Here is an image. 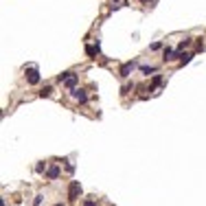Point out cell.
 Returning <instances> with one entry per match:
<instances>
[{"mask_svg":"<svg viewBox=\"0 0 206 206\" xmlns=\"http://www.w3.org/2000/svg\"><path fill=\"white\" fill-rule=\"evenodd\" d=\"M191 59H193V53H184V55H180V64H182V66H184V64H189Z\"/></svg>","mask_w":206,"mask_h":206,"instance_id":"9c48e42d","label":"cell"},{"mask_svg":"<svg viewBox=\"0 0 206 206\" xmlns=\"http://www.w3.org/2000/svg\"><path fill=\"white\" fill-rule=\"evenodd\" d=\"M160 81H162V77H160V75H156V77H153V81H151V88L160 86Z\"/></svg>","mask_w":206,"mask_h":206,"instance_id":"8fae6325","label":"cell"},{"mask_svg":"<svg viewBox=\"0 0 206 206\" xmlns=\"http://www.w3.org/2000/svg\"><path fill=\"white\" fill-rule=\"evenodd\" d=\"M27 81H29L31 86L40 84V72H37V68H35V66H29V68H27Z\"/></svg>","mask_w":206,"mask_h":206,"instance_id":"7a4b0ae2","label":"cell"},{"mask_svg":"<svg viewBox=\"0 0 206 206\" xmlns=\"http://www.w3.org/2000/svg\"><path fill=\"white\" fill-rule=\"evenodd\" d=\"M134 66H136V62H127L125 66H121V77H130V72H132Z\"/></svg>","mask_w":206,"mask_h":206,"instance_id":"8992f818","label":"cell"},{"mask_svg":"<svg viewBox=\"0 0 206 206\" xmlns=\"http://www.w3.org/2000/svg\"><path fill=\"white\" fill-rule=\"evenodd\" d=\"M84 206H97V204H94L92 200H86V202H84Z\"/></svg>","mask_w":206,"mask_h":206,"instance_id":"2e32d148","label":"cell"},{"mask_svg":"<svg viewBox=\"0 0 206 206\" xmlns=\"http://www.w3.org/2000/svg\"><path fill=\"white\" fill-rule=\"evenodd\" d=\"M160 48H162V42H153L151 44V50H160Z\"/></svg>","mask_w":206,"mask_h":206,"instance_id":"5bb4252c","label":"cell"},{"mask_svg":"<svg viewBox=\"0 0 206 206\" xmlns=\"http://www.w3.org/2000/svg\"><path fill=\"white\" fill-rule=\"evenodd\" d=\"M46 175H48V180H57L59 178V167H50L46 171Z\"/></svg>","mask_w":206,"mask_h":206,"instance_id":"ba28073f","label":"cell"},{"mask_svg":"<svg viewBox=\"0 0 206 206\" xmlns=\"http://www.w3.org/2000/svg\"><path fill=\"white\" fill-rule=\"evenodd\" d=\"M44 169H46V165H44V162H40V165H37V173H42Z\"/></svg>","mask_w":206,"mask_h":206,"instance_id":"9a60e30c","label":"cell"},{"mask_svg":"<svg viewBox=\"0 0 206 206\" xmlns=\"http://www.w3.org/2000/svg\"><path fill=\"white\" fill-rule=\"evenodd\" d=\"M180 55H182L180 50H173V48H165V55H162V59H165V62H173V59H178Z\"/></svg>","mask_w":206,"mask_h":206,"instance_id":"3957f363","label":"cell"},{"mask_svg":"<svg viewBox=\"0 0 206 206\" xmlns=\"http://www.w3.org/2000/svg\"><path fill=\"white\" fill-rule=\"evenodd\" d=\"M50 94H53V88H50V86H46V88L40 92V97H42V99H44V97H50Z\"/></svg>","mask_w":206,"mask_h":206,"instance_id":"30bf717a","label":"cell"},{"mask_svg":"<svg viewBox=\"0 0 206 206\" xmlns=\"http://www.w3.org/2000/svg\"><path fill=\"white\" fill-rule=\"evenodd\" d=\"M55 206H62V204H55Z\"/></svg>","mask_w":206,"mask_h":206,"instance_id":"ac0fdd59","label":"cell"},{"mask_svg":"<svg viewBox=\"0 0 206 206\" xmlns=\"http://www.w3.org/2000/svg\"><path fill=\"white\" fill-rule=\"evenodd\" d=\"M189 44H191V40H182V42L178 44V50H182V48H187Z\"/></svg>","mask_w":206,"mask_h":206,"instance_id":"4fadbf2b","label":"cell"},{"mask_svg":"<svg viewBox=\"0 0 206 206\" xmlns=\"http://www.w3.org/2000/svg\"><path fill=\"white\" fill-rule=\"evenodd\" d=\"M79 195H81V184L77 182V180H72L70 187H68V200H70V202H75Z\"/></svg>","mask_w":206,"mask_h":206,"instance_id":"6da1fadb","label":"cell"},{"mask_svg":"<svg viewBox=\"0 0 206 206\" xmlns=\"http://www.w3.org/2000/svg\"><path fill=\"white\" fill-rule=\"evenodd\" d=\"M140 70H143L145 75H151V72H156V68H153V66H143Z\"/></svg>","mask_w":206,"mask_h":206,"instance_id":"7c38bea8","label":"cell"},{"mask_svg":"<svg viewBox=\"0 0 206 206\" xmlns=\"http://www.w3.org/2000/svg\"><path fill=\"white\" fill-rule=\"evenodd\" d=\"M99 50H101L99 42H97V44H88V46H86V55H88V57H94V55H99Z\"/></svg>","mask_w":206,"mask_h":206,"instance_id":"5b68a950","label":"cell"},{"mask_svg":"<svg viewBox=\"0 0 206 206\" xmlns=\"http://www.w3.org/2000/svg\"><path fill=\"white\" fill-rule=\"evenodd\" d=\"M64 86H66V88H70V90H72V88H75V86H77V75H72V72H70V75H68V77H66V81H64Z\"/></svg>","mask_w":206,"mask_h":206,"instance_id":"52a82bcc","label":"cell"},{"mask_svg":"<svg viewBox=\"0 0 206 206\" xmlns=\"http://www.w3.org/2000/svg\"><path fill=\"white\" fill-rule=\"evenodd\" d=\"M140 2H143V5H145V2H149V0H140Z\"/></svg>","mask_w":206,"mask_h":206,"instance_id":"e0dca14e","label":"cell"},{"mask_svg":"<svg viewBox=\"0 0 206 206\" xmlns=\"http://www.w3.org/2000/svg\"><path fill=\"white\" fill-rule=\"evenodd\" d=\"M72 99H75V101H79V103H86V101H88V94H86V90L72 88Z\"/></svg>","mask_w":206,"mask_h":206,"instance_id":"277c9868","label":"cell"}]
</instances>
